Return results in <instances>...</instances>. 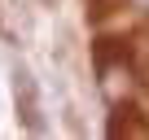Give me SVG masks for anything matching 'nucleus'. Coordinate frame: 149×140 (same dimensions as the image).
Segmentation results:
<instances>
[{"mask_svg": "<svg viewBox=\"0 0 149 140\" xmlns=\"http://www.w3.org/2000/svg\"><path fill=\"white\" fill-rule=\"evenodd\" d=\"M9 88H13V105H18V118H22V127L31 131V136H40L44 131V110H40V83H35V75L22 66V61H13L9 66Z\"/></svg>", "mask_w": 149, "mask_h": 140, "instance_id": "obj_1", "label": "nucleus"}, {"mask_svg": "<svg viewBox=\"0 0 149 140\" xmlns=\"http://www.w3.org/2000/svg\"><path fill=\"white\" fill-rule=\"evenodd\" d=\"M132 92H136L132 66H127V61H101V96H105L110 105H123Z\"/></svg>", "mask_w": 149, "mask_h": 140, "instance_id": "obj_2", "label": "nucleus"}, {"mask_svg": "<svg viewBox=\"0 0 149 140\" xmlns=\"http://www.w3.org/2000/svg\"><path fill=\"white\" fill-rule=\"evenodd\" d=\"M40 5H44V9H57V5H61V0H40Z\"/></svg>", "mask_w": 149, "mask_h": 140, "instance_id": "obj_3", "label": "nucleus"}, {"mask_svg": "<svg viewBox=\"0 0 149 140\" xmlns=\"http://www.w3.org/2000/svg\"><path fill=\"white\" fill-rule=\"evenodd\" d=\"M132 5H136V9H149V0H132Z\"/></svg>", "mask_w": 149, "mask_h": 140, "instance_id": "obj_4", "label": "nucleus"}]
</instances>
